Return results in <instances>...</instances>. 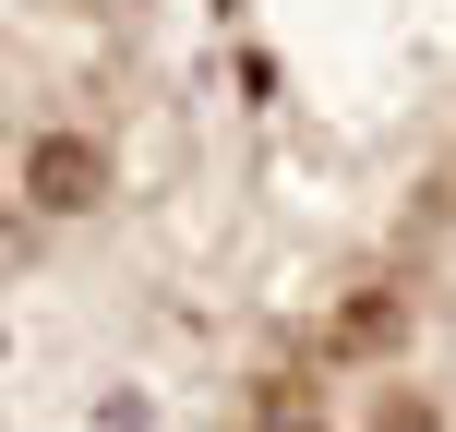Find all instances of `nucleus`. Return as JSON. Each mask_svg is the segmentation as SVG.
<instances>
[{
    "mask_svg": "<svg viewBox=\"0 0 456 432\" xmlns=\"http://www.w3.org/2000/svg\"><path fill=\"white\" fill-rule=\"evenodd\" d=\"M396 337V300H348L337 313V348H385Z\"/></svg>",
    "mask_w": 456,
    "mask_h": 432,
    "instance_id": "2",
    "label": "nucleus"
},
{
    "mask_svg": "<svg viewBox=\"0 0 456 432\" xmlns=\"http://www.w3.org/2000/svg\"><path fill=\"white\" fill-rule=\"evenodd\" d=\"M24 192H37L48 216H72V205H96V192H109V157H96V144H72V133H48L37 157H24Z\"/></svg>",
    "mask_w": 456,
    "mask_h": 432,
    "instance_id": "1",
    "label": "nucleus"
},
{
    "mask_svg": "<svg viewBox=\"0 0 456 432\" xmlns=\"http://www.w3.org/2000/svg\"><path fill=\"white\" fill-rule=\"evenodd\" d=\"M265 432H324V420H313V396L289 385V396H276V409H265Z\"/></svg>",
    "mask_w": 456,
    "mask_h": 432,
    "instance_id": "3",
    "label": "nucleus"
}]
</instances>
